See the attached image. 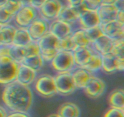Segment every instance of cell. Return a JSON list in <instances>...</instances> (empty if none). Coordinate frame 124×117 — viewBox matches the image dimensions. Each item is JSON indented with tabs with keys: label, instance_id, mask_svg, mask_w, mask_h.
<instances>
[{
	"label": "cell",
	"instance_id": "6da1fadb",
	"mask_svg": "<svg viewBox=\"0 0 124 117\" xmlns=\"http://www.w3.org/2000/svg\"><path fill=\"white\" fill-rule=\"evenodd\" d=\"M2 99L12 110L26 113L32 105L33 94L29 85L14 80L6 85L2 91Z\"/></svg>",
	"mask_w": 124,
	"mask_h": 117
},
{
	"label": "cell",
	"instance_id": "7a4b0ae2",
	"mask_svg": "<svg viewBox=\"0 0 124 117\" xmlns=\"http://www.w3.org/2000/svg\"><path fill=\"white\" fill-rule=\"evenodd\" d=\"M19 65L11 57H0V84L7 85L16 80Z\"/></svg>",
	"mask_w": 124,
	"mask_h": 117
},
{
	"label": "cell",
	"instance_id": "3957f363",
	"mask_svg": "<svg viewBox=\"0 0 124 117\" xmlns=\"http://www.w3.org/2000/svg\"><path fill=\"white\" fill-rule=\"evenodd\" d=\"M59 39L48 32L38 41L44 60L51 61L58 52V43Z\"/></svg>",
	"mask_w": 124,
	"mask_h": 117
},
{
	"label": "cell",
	"instance_id": "277c9868",
	"mask_svg": "<svg viewBox=\"0 0 124 117\" xmlns=\"http://www.w3.org/2000/svg\"><path fill=\"white\" fill-rule=\"evenodd\" d=\"M51 65L54 70L61 72L71 71L76 66L71 51H59L53 59Z\"/></svg>",
	"mask_w": 124,
	"mask_h": 117
},
{
	"label": "cell",
	"instance_id": "5b68a950",
	"mask_svg": "<svg viewBox=\"0 0 124 117\" xmlns=\"http://www.w3.org/2000/svg\"><path fill=\"white\" fill-rule=\"evenodd\" d=\"M36 91L45 98H50L58 93L54 77L48 74L41 76L35 83Z\"/></svg>",
	"mask_w": 124,
	"mask_h": 117
},
{
	"label": "cell",
	"instance_id": "8992f818",
	"mask_svg": "<svg viewBox=\"0 0 124 117\" xmlns=\"http://www.w3.org/2000/svg\"><path fill=\"white\" fill-rule=\"evenodd\" d=\"M54 80L58 93L61 95H70L77 89L71 71L59 73Z\"/></svg>",
	"mask_w": 124,
	"mask_h": 117
},
{
	"label": "cell",
	"instance_id": "52a82bcc",
	"mask_svg": "<svg viewBox=\"0 0 124 117\" xmlns=\"http://www.w3.org/2000/svg\"><path fill=\"white\" fill-rule=\"evenodd\" d=\"M38 9L32 6H22L14 17L16 24L20 28H27L33 21L39 17Z\"/></svg>",
	"mask_w": 124,
	"mask_h": 117
},
{
	"label": "cell",
	"instance_id": "ba28073f",
	"mask_svg": "<svg viewBox=\"0 0 124 117\" xmlns=\"http://www.w3.org/2000/svg\"><path fill=\"white\" fill-rule=\"evenodd\" d=\"M62 7L59 0H47L38 9L39 13L44 19L52 21L57 19Z\"/></svg>",
	"mask_w": 124,
	"mask_h": 117
},
{
	"label": "cell",
	"instance_id": "9c48e42d",
	"mask_svg": "<svg viewBox=\"0 0 124 117\" xmlns=\"http://www.w3.org/2000/svg\"><path fill=\"white\" fill-rule=\"evenodd\" d=\"M50 22L42 17H38L27 28L32 40L38 41L45 34L49 32Z\"/></svg>",
	"mask_w": 124,
	"mask_h": 117
},
{
	"label": "cell",
	"instance_id": "30bf717a",
	"mask_svg": "<svg viewBox=\"0 0 124 117\" xmlns=\"http://www.w3.org/2000/svg\"><path fill=\"white\" fill-rule=\"evenodd\" d=\"M78 22L81 29H87L101 24L97 10L86 9L79 14Z\"/></svg>",
	"mask_w": 124,
	"mask_h": 117
},
{
	"label": "cell",
	"instance_id": "8fae6325",
	"mask_svg": "<svg viewBox=\"0 0 124 117\" xmlns=\"http://www.w3.org/2000/svg\"><path fill=\"white\" fill-rule=\"evenodd\" d=\"M105 73H113L124 69V59L117 58L113 53L102 56V68Z\"/></svg>",
	"mask_w": 124,
	"mask_h": 117
},
{
	"label": "cell",
	"instance_id": "7c38bea8",
	"mask_svg": "<svg viewBox=\"0 0 124 117\" xmlns=\"http://www.w3.org/2000/svg\"><path fill=\"white\" fill-rule=\"evenodd\" d=\"M105 88L106 85L104 80L93 76L84 89L89 97L97 98L104 93Z\"/></svg>",
	"mask_w": 124,
	"mask_h": 117
},
{
	"label": "cell",
	"instance_id": "4fadbf2b",
	"mask_svg": "<svg viewBox=\"0 0 124 117\" xmlns=\"http://www.w3.org/2000/svg\"><path fill=\"white\" fill-rule=\"evenodd\" d=\"M101 27L104 35L112 40H116L124 38V26L116 20L101 24Z\"/></svg>",
	"mask_w": 124,
	"mask_h": 117
},
{
	"label": "cell",
	"instance_id": "5bb4252c",
	"mask_svg": "<svg viewBox=\"0 0 124 117\" xmlns=\"http://www.w3.org/2000/svg\"><path fill=\"white\" fill-rule=\"evenodd\" d=\"M80 13L76 7L70 6H62L57 20L67 23L72 27L78 21Z\"/></svg>",
	"mask_w": 124,
	"mask_h": 117
},
{
	"label": "cell",
	"instance_id": "9a60e30c",
	"mask_svg": "<svg viewBox=\"0 0 124 117\" xmlns=\"http://www.w3.org/2000/svg\"><path fill=\"white\" fill-rule=\"evenodd\" d=\"M113 46L114 40L104 34L92 44V47L94 51L101 56L111 53Z\"/></svg>",
	"mask_w": 124,
	"mask_h": 117
},
{
	"label": "cell",
	"instance_id": "2e32d148",
	"mask_svg": "<svg viewBox=\"0 0 124 117\" xmlns=\"http://www.w3.org/2000/svg\"><path fill=\"white\" fill-rule=\"evenodd\" d=\"M73 28L67 23L56 19L50 23L49 32L56 37L58 39H62L72 34Z\"/></svg>",
	"mask_w": 124,
	"mask_h": 117
},
{
	"label": "cell",
	"instance_id": "e0dca14e",
	"mask_svg": "<svg viewBox=\"0 0 124 117\" xmlns=\"http://www.w3.org/2000/svg\"><path fill=\"white\" fill-rule=\"evenodd\" d=\"M101 24L116 20L119 10L115 5L101 4L97 9Z\"/></svg>",
	"mask_w": 124,
	"mask_h": 117
},
{
	"label": "cell",
	"instance_id": "ac0fdd59",
	"mask_svg": "<svg viewBox=\"0 0 124 117\" xmlns=\"http://www.w3.org/2000/svg\"><path fill=\"white\" fill-rule=\"evenodd\" d=\"M94 52L95 51L92 48V46L76 48L72 52L76 66L81 67L84 65Z\"/></svg>",
	"mask_w": 124,
	"mask_h": 117
},
{
	"label": "cell",
	"instance_id": "d6986e66",
	"mask_svg": "<svg viewBox=\"0 0 124 117\" xmlns=\"http://www.w3.org/2000/svg\"><path fill=\"white\" fill-rule=\"evenodd\" d=\"M71 72L77 88H84L91 78L93 76L92 73L82 67H78Z\"/></svg>",
	"mask_w": 124,
	"mask_h": 117
},
{
	"label": "cell",
	"instance_id": "ffe728a7",
	"mask_svg": "<svg viewBox=\"0 0 124 117\" xmlns=\"http://www.w3.org/2000/svg\"><path fill=\"white\" fill-rule=\"evenodd\" d=\"M36 78V71L24 65L19 64L16 80L24 85H29L35 81Z\"/></svg>",
	"mask_w": 124,
	"mask_h": 117
},
{
	"label": "cell",
	"instance_id": "44dd1931",
	"mask_svg": "<svg viewBox=\"0 0 124 117\" xmlns=\"http://www.w3.org/2000/svg\"><path fill=\"white\" fill-rule=\"evenodd\" d=\"M16 29L10 24L2 26L0 30V45H12Z\"/></svg>",
	"mask_w": 124,
	"mask_h": 117
},
{
	"label": "cell",
	"instance_id": "7402d4cb",
	"mask_svg": "<svg viewBox=\"0 0 124 117\" xmlns=\"http://www.w3.org/2000/svg\"><path fill=\"white\" fill-rule=\"evenodd\" d=\"M58 114L60 117H79L80 110L75 104L65 102L59 107Z\"/></svg>",
	"mask_w": 124,
	"mask_h": 117
},
{
	"label": "cell",
	"instance_id": "603a6c76",
	"mask_svg": "<svg viewBox=\"0 0 124 117\" xmlns=\"http://www.w3.org/2000/svg\"><path fill=\"white\" fill-rule=\"evenodd\" d=\"M31 40L32 39L29 34L27 28H17L12 45L23 47L30 43Z\"/></svg>",
	"mask_w": 124,
	"mask_h": 117
},
{
	"label": "cell",
	"instance_id": "cb8c5ba5",
	"mask_svg": "<svg viewBox=\"0 0 124 117\" xmlns=\"http://www.w3.org/2000/svg\"><path fill=\"white\" fill-rule=\"evenodd\" d=\"M109 104L111 108L124 109V91L123 89H117L113 91L109 97Z\"/></svg>",
	"mask_w": 124,
	"mask_h": 117
},
{
	"label": "cell",
	"instance_id": "d4e9b609",
	"mask_svg": "<svg viewBox=\"0 0 124 117\" xmlns=\"http://www.w3.org/2000/svg\"><path fill=\"white\" fill-rule=\"evenodd\" d=\"M81 67L92 73L99 70L102 68V56L95 51L89 60Z\"/></svg>",
	"mask_w": 124,
	"mask_h": 117
},
{
	"label": "cell",
	"instance_id": "484cf974",
	"mask_svg": "<svg viewBox=\"0 0 124 117\" xmlns=\"http://www.w3.org/2000/svg\"><path fill=\"white\" fill-rule=\"evenodd\" d=\"M44 60L40 54L31 57H24L20 64L24 65L37 72L42 68L44 65Z\"/></svg>",
	"mask_w": 124,
	"mask_h": 117
},
{
	"label": "cell",
	"instance_id": "4316f807",
	"mask_svg": "<svg viewBox=\"0 0 124 117\" xmlns=\"http://www.w3.org/2000/svg\"><path fill=\"white\" fill-rule=\"evenodd\" d=\"M72 39L76 47H87L92 46L84 29H79L73 31L71 34Z\"/></svg>",
	"mask_w": 124,
	"mask_h": 117
},
{
	"label": "cell",
	"instance_id": "83f0119b",
	"mask_svg": "<svg viewBox=\"0 0 124 117\" xmlns=\"http://www.w3.org/2000/svg\"><path fill=\"white\" fill-rule=\"evenodd\" d=\"M71 34L62 39H59L58 43V51H73L76 48V46L72 39Z\"/></svg>",
	"mask_w": 124,
	"mask_h": 117
},
{
	"label": "cell",
	"instance_id": "f1b7e54d",
	"mask_svg": "<svg viewBox=\"0 0 124 117\" xmlns=\"http://www.w3.org/2000/svg\"><path fill=\"white\" fill-rule=\"evenodd\" d=\"M23 48L25 57H31L41 54L38 43L36 41L31 40L30 43L27 44Z\"/></svg>",
	"mask_w": 124,
	"mask_h": 117
},
{
	"label": "cell",
	"instance_id": "f546056e",
	"mask_svg": "<svg viewBox=\"0 0 124 117\" xmlns=\"http://www.w3.org/2000/svg\"><path fill=\"white\" fill-rule=\"evenodd\" d=\"M10 57L18 63H21L22 61L24 58V50L21 46L11 45L10 48Z\"/></svg>",
	"mask_w": 124,
	"mask_h": 117
},
{
	"label": "cell",
	"instance_id": "4dcf8cb0",
	"mask_svg": "<svg viewBox=\"0 0 124 117\" xmlns=\"http://www.w3.org/2000/svg\"><path fill=\"white\" fill-rule=\"evenodd\" d=\"M85 34L88 37V40L91 42V43H94L97 39L104 35L102 30L101 27V24L99 26L93 27V28H89L87 29H84Z\"/></svg>",
	"mask_w": 124,
	"mask_h": 117
},
{
	"label": "cell",
	"instance_id": "1f68e13d",
	"mask_svg": "<svg viewBox=\"0 0 124 117\" xmlns=\"http://www.w3.org/2000/svg\"><path fill=\"white\" fill-rule=\"evenodd\" d=\"M111 53L121 59H124V38L114 40V46Z\"/></svg>",
	"mask_w": 124,
	"mask_h": 117
},
{
	"label": "cell",
	"instance_id": "d6a6232c",
	"mask_svg": "<svg viewBox=\"0 0 124 117\" xmlns=\"http://www.w3.org/2000/svg\"><path fill=\"white\" fill-rule=\"evenodd\" d=\"M3 7L7 10L10 14L15 17L17 12L22 7V4L20 1L8 0L7 2L4 5Z\"/></svg>",
	"mask_w": 124,
	"mask_h": 117
},
{
	"label": "cell",
	"instance_id": "836d02e7",
	"mask_svg": "<svg viewBox=\"0 0 124 117\" xmlns=\"http://www.w3.org/2000/svg\"><path fill=\"white\" fill-rule=\"evenodd\" d=\"M14 16L10 14L3 6L0 7V24L4 26L10 24Z\"/></svg>",
	"mask_w": 124,
	"mask_h": 117
},
{
	"label": "cell",
	"instance_id": "e575fe53",
	"mask_svg": "<svg viewBox=\"0 0 124 117\" xmlns=\"http://www.w3.org/2000/svg\"><path fill=\"white\" fill-rule=\"evenodd\" d=\"M104 117H124V110L111 108L106 112Z\"/></svg>",
	"mask_w": 124,
	"mask_h": 117
},
{
	"label": "cell",
	"instance_id": "d590c367",
	"mask_svg": "<svg viewBox=\"0 0 124 117\" xmlns=\"http://www.w3.org/2000/svg\"><path fill=\"white\" fill-rule=\"evenodd\" d=\"M84 2L90 9L97 10L101 5V0H84Z\"/></svg>",
	"mask_w": 124,
	"mask_h": 117
},
{
	"label": "cell",
	"instance_id": "8d00e7d4",
	"mask_svg": "<svg viewBox=\"0 0 124 117\" xmlns=\"http://www.w3.org/2000/svg\"><path fill=\"white\" fill-rule=\"evenodd\" d=\"M11 45H0V57H10V48Z\"/></svg>",
	"mask_w": 124,
	"mask_h": 117
},
{
	"label": "cell",
	"instance_id": "74e56055",
	"mask_svg": "<svg viewBox=\"0 0 124 117\" xmlns=\"http://www.w3.org/2000/svg\"><path fill=\"white\" fill-rule=\"evenodd\" d=\"M116 21L119 24L124 26V10L119 11L116 17Z\"/></svg>",
	"mask_w": 124,
	"mask_h": 117
},
{
	"label": "cell",
	"instance_id": "f35d334b",
	"mask_svg": "<svg viewBox=\"0 0 124 117\" xmlns=\"http://www.w3.org/2000/svg\"><path fill=\"white\" fill-rule=\"evenodd\" d=\"M67 1L69 4V6L75 7L80 6L84 2V0H67Z\"/></svg>",
	"mask_w": 124,
	"mask_h": 117
},
{
	"label": "cell",
	"instance_id": "ab89813d",
	"mask_svg": "<svg viewBox=\"0 0 124 117\" xmlns=\"http://www.w3.org/2000/svg\"><path fill=\"white\" fill-rule=\"evenodd\" d=\"M47 0H31V6L39 9Z\"/></svg>",
	"mask_w": 124,
	"mask_h": 117
},
{
	"label": "cell",
	"instance_id": "60d3db41",
	"mask_svg": "<svg viewBox=\"0 0 124 117\" xmlns=\"http://www.w3.org/2000/svg\"><path fill=\"white\" fill-rule=\"evenodd\" d=\"M6 117H29L25 113H22V112H15V113H11V114L7 115Z\"/></svg>",
	"mask_w": 124,
	"mask_h": 117
},
{
	"label": "cell",
	"instance_id": "b9f144b4",
	"mask_svg": "<svg viewBox=\"0 0 124 117\" xmlns=\"http://www.w3.org/2000/svg\"><path fill=\"white\" fill-rule=\"evenodd\" d=\"M114 5H115L117 9L119 10H124V0H118Z\"/></svg>",
	"mask_w": 124,
	"mask_h": 117
},
{
	"label": "cell",
	"instance_id": "7bdbcfd3",
	"mask_svg": "<svg viewBox=\"0 0 124 117\" xmlns=\"http://www.w3.org/2000/svg\"><path fill=\"white\" fill-rule=\"evenodd\" d=\"M118 0H101V4L114 5Z\"/></svg>",
	"mask_w": 124,
	"mask_h": 117
},
{
	"label": "cell",
	"instance_id": "ee69618b",
	"mask_svg": "<svg viewBox=\"0 0 124 117\" xmlns=\"http://www.w3.org/2000/svg\"><path fill=\"white\" fill-rule=\"evenodd\" d=\"M22 6H31V0H20Z\"/></svg>",
	"mask_w": 124,
	"mask_h": 117
},
{
	"label": "cell",
	"instance_id": "f6af8a7d",
	"mask_svg": "<svg viewBox=\"0 0 124 117\" xmlns=\"http://www.w3.org/2000/svg\"><path fill=\"white\" fill-rule=\"evenodd\" d=\"M7 117V113L6 111L1 106H0V117Z\"/></svg>",
	"mask_w": 124,
	"mask_h": 117
},
{
	"label": "cell",
	"instance_id": "bcb514c9",
	"mask_svg": "<svg viewBox=\"0 0 124 117\" xmlns=\"http://www.w3.org/2000/svg\"><path fill=\"white\" fill-rule=\"evenodd\" d=\"M7 1L8 0H0V7L3 6L7 2Z\"/></svg>",
	"mask_w": 124,
	"mask_h": 117
},
{
	"label": "cell",
	"instance_id": "7dc6e473",
	"mask_svg": "<svg viewBox=\"0 0 124 117\" xmlns=\"http://www.w3.org/2000/svg\"><path fill=\"white\" fill-rule=\"evenodd\" d=\"M48 117H60L58 115V114H52V115H50V116H48Z\"/></svg>",
	"mask_w": 124,
	"mask_h": 117
},
{
	"label": "cell",
	"instance_id": "c3c4849f",
	"mask_svg": "<svg viewBox=\"0 0 124 117\" xmlns=\"http://www.w3.org/2000/svg\"><path fill=\"white\" fill-rule=\"evenodd\" d=\"M12 1H20V0H12ZM21 2V1H20Z\"/></svg>",
	"mask_w": 124,
	"mask_h": 117
},
{
	"label": "cell",
	"instance_id": "681fc988",
	"mask_svg": "<svg viewBox=\"0 0 124 117\" xmlns=\"http://www.w3.org/2000/svg\"><path fill=\"white\" fill-rule=\"evenodd\" d=\"M2 26L1 25V24H0V30H1V28H2Z\"/></svg>",
	"mask_w": 124,
	"mask_h": 117
}]
</instances>
